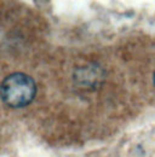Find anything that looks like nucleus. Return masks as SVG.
Segmentation results:
<instances>
[{
  "label": "nucleus",
  "mask_w": 155,
  "mask_h": 157,
  "mask_svg": "<svg viewBox=\"0 0 155 157\" xmlns=\"http://www.w3.org/2000/svg\"><path fill=\"white\" fill-rule=\"evenodd\" d=\"M37 96V83L24 73H14L4 78L0 85L2 101L14 109L29 105Z\"/></svg>",
  "instance_id": "1"
},
{
  "label": "nucleus",
  "mask_w": 155,
  "mask_h": 157,
  "mask_svg": "<svg viewBox=\"0 0 155 157\" xmlns=\"http://www.w3.org/2000/svg\"><path fill=\"white\" fill-rule=\"evenodd\" d=\"M154 83H155V73H154Z\"/></svg>",
  "instance_id": "2"
}]
</instances>
